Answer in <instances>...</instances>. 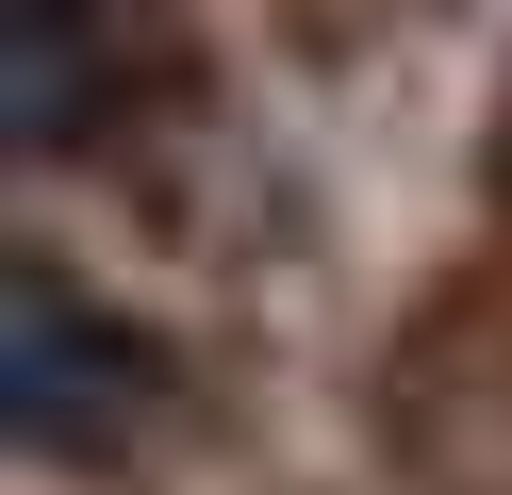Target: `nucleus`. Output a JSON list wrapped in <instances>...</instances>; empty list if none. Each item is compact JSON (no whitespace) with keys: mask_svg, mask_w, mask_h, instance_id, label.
I'll return each instance as SVG.
<instances>
[{"mask_svg":"<svg viewBox=\"0 0 512 495\" xmlns=\"http://www.w3.org/2000/svg\"><path fill=\"white\" fill-rule=\"evenodd\" d=\"M133 363L100 347V314H67L50 264H17V446H67V429H116Z\"/></svg>","mask_w":512,"mask_h":495,"instance_id":"nucleus-1","label":"nucleus"},{"mask_svg":"<svg viewBox=\"0 0 512 495\" xmlns=\"http://www.w3.org/2000/svg\"><path fill=\"white\" fill-rule=\"evenodd\" d=\"M83 50H67V0H17V149H67V116H83Z\"/></svg>","mask_w":512,"mask_h":495,"instance_id":"nucleus-2","label":"nucleus"}]
</instances>
